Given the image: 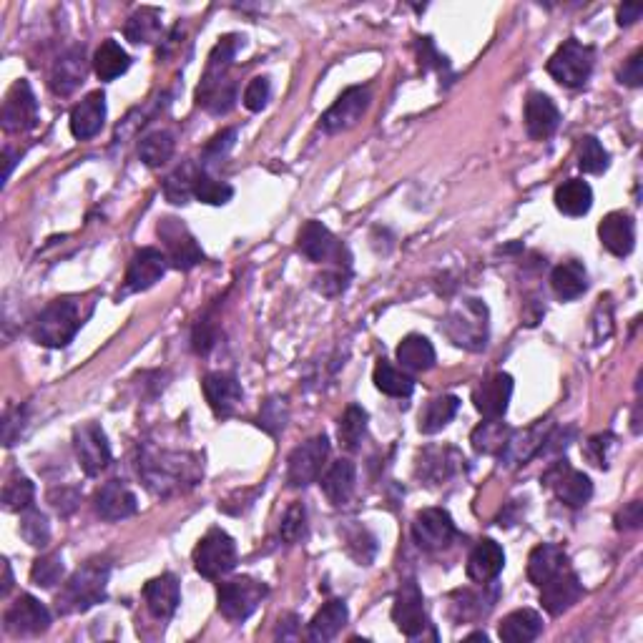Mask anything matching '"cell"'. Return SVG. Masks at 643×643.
I'll use <instances>...</instances> for the list:
<instances>
[{"mask_svg": "<svg viewBox=\"0 0 643 643\" xmlns=\"http://www.w3.org/2000/svg\"><path fill=\"white\" fill-rule=\"evenodd\" d=\"M598 237L613 257H628L636 244V224L623 211H613L598 224Z\"/></svg>", "mask_w": 643, "mask_h": 643, "instance_id": "25", "label": "cell"}, {"mask_svg": "<svg viewBox=\"0 0 643 643\" xmlns=\"http://www.w3.org/2000/svg\"><path fill=\"white\" fill-rule=\"evenodd\" d=\"M372 380H375L377 390L387 397H400L402 400V397H410L412 390H415V382H412V377L407 375L402 367L390 365L387 360L377 362Z\"/></svg>", "mask_w": 643, "mask_h": 643, "instance_id": "40", "label": "cell"}, {"mask_svg": "<svg viewBox=\"0 0 643 643\" xmlns=\"http://www.w3.org/2000/svg\"><path fill=\"white\" fill-rule=\"evenodd\" d=\"M583 596V583L578 581L571 568H563L561 573L541 586V603L551 616H561L568 608L576 606L578 598Z\"/></svg>", "mask_w": 643, "mask_h": 643, "instance_id": "19", "label": "cell"}, {"mask_svg": "<svg viewBox=\"0 0 643 643\" xmlns=\"http://www.w3.org/2000/svg\"><path fill=\"white\" fill-rule=\"evenodd\" d=\"M111 563L106 558H91L83 563L71 578L66 588L58 593V611L61 613H83L101 603L109 588Z\"/></svg>", "mask_w": 643, "mask_h": 643, "instance_id": "2", "label": "cell"}, {"mask_svg": "<svg viewBox=\"0 0 643 643\" xmlns=\"http://www.w3.org/2000/svg\"><path fill=\"white\" fill-rule=\"evenodd\" d=\"M568 568V556L558 543H541L530 551L528 558V581L541 588L543 583L551 581L556 573Z\"/></svg>", "mask_w": 643, "mask_h": 643, "instance_id": "30", "label": "cell"}, {"mask_svg": "<svg viewBox=\"0 0 643 643\" xmlns=\"http://www.w3.org/2000/svg\"><path fill=\"white\" fill-rule=\"evenodd\" d=\"M641 13H643V8L641 6H636V3H623L621 8H618V26H633V23L638 21V18H641Z\"/></svg>", "mask_w": 643, "mask_h": 643, "instance_id": "62", "label": "cell"}, {"mask_svg": "<svg viewBox=\"0 0 643 643\" xmlns=\"http://www.w3.org/2000/svg\"><path fill=\"white\" fill-rule=\"evenodd\" d=\"M546 485L556 493V498L561 503H566L568 508H583V505L591 500L593 495V483L586 473L571 468V465L563 460V463H556L546 473Z\"/></svg>", "mask_w": 643, "mask_h": 643, "instance_id": "15", "label": "cell"}, {"mask_svg": "<svg viewBox=\"0 0 643 643\" xmlns=\"http://www.w3.org/2000/svg\"><path fill=\"white\" fill-rule=\"evenodd\" d=\"M83 319H86V314L81 309V299H56L36 317V322L31 325V337L38 345L61 350L78 335V330L83 327Z\"/></svg>", "mask_w": 643, "mask_h": 643, "instance_id": "3", "label": "cell"}, {"mask_svg": "<svg viewBox=\"0 0 643 643\" xmlns=\"http://www.w3.org/2000/svg\"><path fill=\"white\" fill-rule=\"evenodd\" d=\"M264 596H267V586H264L262 581H257V578H232V581L219 586V611H222V616L227 618V621L242 623L257 611V606L264 601Z\"/></svg>", "mask_w": 643, "mask_h": 643, "instance_id": "7", "label": "cell"}, {"mask_svg": "<svg viewBox=\"0 0 643 643\" xmlns=\"http://www.w3.org/2000/svg\"><path fill=\"white\" fill-rule=\"evenodd\" d=\"M234 141H237V129L222 131V134H217L214 139L209 141V144H206L204 156H206V159H224V156H227L229 151H232Z\"/></svg>", "mask_w": 643, "mask_h": 643, "instance_id": "57", "label": "cell"}, {"mask_svg": "<svg viewBox=\"0 0 643 643\" xmlns=\"http://www.w3.org/2000/svg\"><path fill=\"white\" fill-rule=\"evenodd\" d=\"M551 287L558 299L571 302L578 299L588 289V272L581 262H563L553 269Z\"/></svg>", "mask_w": 643, "mask_h": 643, "instance_id": "37", "label": "cell"}, {"mask_svg": "<svg viewBox=\"0 0 643 643\" xmlns=\"http://www.w3.org/2000/svg\"><path fill=\"white\" fill-rule=\"evenodd\" d=\"M435 347L433 342L422 335H407L397 347V362L405 372H427L435 367Z\"/></svg>", "mask_w": 643, "mask_h": 643, "instance_id": "35", "label": "cell"}, {"mask_svg": "<svg viewBox=\"0 0 643 643\" xmlns=\"http://www.w3.org/2000/svg\"><path fill=\"white\" fill-rule=\"evenodd\" d=\"M510 397H513V377L505 375V372H498V375L483 380L473 392L475 407L488 420L503 417L508 412Z\"/></svg>", "mask_w": 643, "mask_h": 643, "instance_id": "20", "label": "cell"}, {"mask_svg": "<svg viewBox=\"0 0 643 643\" xmlns=\"http://www.w3.org/2000/svg\"><path fill=\"white\" fill-rule=\"evenodd\" d=\"M93 508L103 520L116 523V520L131 518L139 510V500H136L134 490L129 485L119 483V480H109L93 498Z\"/></svg>", "mask_w": 643, "mask_h": 643, "instance_id": "21", "label": "cell"}, {"mask_svg": "<svg viewBox=\"0 0 643 643\" xmlns=\"http://www.w3.org/2000/svg\"><path fill=\"white\" fill-rule=\"evenodd\" d=\"M618 78H621V83H626V86H633V88L641 86L643 83V51L641 48H638V51L633 53L626 63H623Z\"/></svg>", "mask_w": 643, "mask_h": 643, "instance_id": "58", "label": "cell"}, {"mask_svg": "<svg viewBox=\"0 0 643 643\" xmlns=\"http://www.w3.org/2000/svg\"><path fill=\"white\" fill-rule=\"evenodd\" d=\"M347 279H350V267L335 264V267L327 269V272H322L314 279V287H317V292L325 294V297H337V294H342L347 289Z\"/></svg>", "mask_w": 643, "mask_h": 643, "instance_id": "52", "label": "cell"}, {"mask_svg": "<svg viewBox=\"0 0 643 643\" xmlns=\"http://www.w3.org/2000/svg\"><path fill=\"white\" fill-rule=\"evenodd\" d=\"M392 621L407 638L422 636V631L427 628L425 601H422L420 586L412 578L402 583L400 591H397L395 603H392Z\"/></svg>", "mask_w": 643, "mask_h": 643, "instance_id": "16", "label": "cell"}, {"mask_svg": "<svg viewBox=\"0 0 643 643\" xmlns=\"http://www.w3.org/2000/svg\"><path fill=\"white\" fill-rule=\"evenodd\" d=\"M357 483V468L352 460H337L330 465L325 475H322V490H325L327 500L332 505H345L355 493Z\"/></svg>", "mask_w": 643, "mask_h": 643, "instance_id": "33", "label": "cell"}, {"mask_svg": "<svg viewBox=\"0 0 643 643\" xmlns=\"http://www.w3.org/2000/svg\"><path fill=\"white\" fill-rule=\"evenodd\" d=\"M546 427H543V422H535L533 427H528V430H523V433H513L510 435L508 445H505V450L500 453V460H503L505 465H510V468H515V465H525L528 463L533 455L543 453V448H546Z\"/></svg>", "mask_w": 643, "mask_h": 643, "instance_id": "29", "label": "cell"}, {"mask_svg": "<svg viewBox=\"0 0 643 643\" xmlns=\"http://www.w3.org/2000/svg\"><path fill=\"white\" fill-rule=\"evenodd\" d=\"M367 410H362L360 405H350L345 410V415L340 417V443L345 445L347 450L360 448L362 438L367 433Z\"/></svg>", "mask_w": 643, "mask_h": 643, "instance_id": "44", "label": "cell"}, {"mask_svg": "<svg viewBox=\"0 0 643 643\" xmlns=\"http://www.w3.org/2000/svg\"><path fill=\"white\" fill-rule=\"evenodd\" d=\"M503 566H505V553L503 548H500V543L485 538V541H480L478 546L473 548V553H470L468 578L473 583L485 586V583H493L495 578L500 576Z\"/></svg>", "mask_w": 643, "mask_h": 643, "instance_id": "28", "label": "cell"}, {"mask_svg": "<svg viewBox=\"0 0 643 643\" xmlns=\"http://www.w3.org/2000/svg\"><path fill=\"white\" fill-rule=\"evenodd\" d=\"M201 387H204L206 402H209V407L219 417L232 415L239 402H242V385L229 372H209L204 377V382H201Z\"/></svg>", "mask_w": 643, "mask_h": 643, "instance_id": "23", "label": "cell"}, {"mask_svg": "<svg viewBox=\"0 0 643 643\" xmlns=\"http://www.w3.org/2000/svg\"><path fill=\"white\" fill-rule=\"evenodd\" d=\"M543 618L533 608H518L500 621L498 636L505 643H530L541 636Z\"/></svg>", "mask_w": 643, "mask_h": 643, "instance_id": "31", "label": "cell"}, {"mask_svg": "<svg viewBox=\"0 0 643 643\" xmlns=\"http://www.w3.org/2000/svg\"><path fill=\"white\" fill-rule=\"evenodd\" d=\"M191 340H194V350L199 352V355H206L211 347L217 345V327H214V322H209V319L199 322Z\"/></svg>", "mask_w": 643, "mask_h": 643, "instance_id": "59", "label": "cell"}, {"mask_svg": "<svg viewBox=\"0 0 643 643\" xmlns=\"http://www.w3.org/2000/svg\"><path fill=\"white\" fill-rule=\"evenodd\" d=\"M269 96H272V83H269L267 76H257L244 88V106L257 114V111H262L267 106Z\"/></svg>", "mask_w": 643, "mask_h": 643, "instance_id": "53", "label": "cell"}, {"mask_svg": "<svg viewBox=\"0 0 643 643\" xmlns=\"http://www.w3.org/2000/svg\"><path fill=\"white\" fill-rule=\"evenodd\" d=\"M458 407H460V400L455 395H443L427 402V407L420 415V433L425 435L440 433V430L453 420Z\"/></svg>", "mask_w": 643, "mask_h": 643, "instance_id": "41", "label": "cell"}, {"mask_svg": "<svg viewBox=\"0 0 643 643\" xmlns=\"http://www.w3.org/2000/svg\"><path fill=\"white\" fill-rule=\"evenodd\" d=\"M455 523L453 515L443 508H427L417 513L415 523H412V541L422 551H443L450 546L455 538Z\"/></svg>", "mask_w": 643, "mask_h": 643, "instance_id": "12", "label": "cell"}, {"mask_svg": "<svg viewBox=\"0 0 643 643\" xmlns=\"http://www.w3.org/2000/svg\"><path fill=\"white\" fill-rule=\"evenodd\" d=\"M194 196L209 206H224L232 201L234 189L229 184H224V181L211 179L209 174L199 171V176L194 181Z\"/></svg>", "mask_w": 643, "mask_h": 643, "instance_id": "49", "label": "cell"}, {"mask_svg": "<svg viewBox=\"0 0 643 643\" xmlns=\"http://www.w3.org/2000/svg\"><path fill=\"white\" fill-rule=\"evenodd\" d=\"M124 33L131 43H156L161 38V11L141 8L129 18Z\"/></svg>", "mask_w": 643, "mask_h": 643, "instance_id": "42", "label": "cell"}, {"mask_svg": "<svg viewBox=\"0 0 643 643\" xmlns=\"http://www.w3.org/2000/svg\"><path fill=\"white\" fill-rule=\"evenodd\" d=\"M174 149V136L169 131H154L139 144V156L146 166L156 169V166H164L174 156Z\"/></svg>", "mask_w": 643, "mask_h": 643, "instance_id": "43", "label": "cell"}, {"mask_svg": "<svg viewBox=\"0 0 643 643\" xmlns=\"http://www.w3.org/2000/svg\"><path fill=\"white\" fill-rule=\"evenodd\" d=\"M443 332L450 342L463 350L480 352L488 345V307L480 299H465L458 307L450 309L443 319Z\"/></svg>", "mask_w": 643, "mask_h": 643, "instance_id": "4", "label": "cell"}, {"mask_svg": "<svg viewBox=\"0 0 643 643\" xmlns=\"http://www.w3.org/2000/svg\"><path fill=\"white\" fill-rule=\"evenodd\" d=\"M21 535L23 541L33 548H46L51 543V525L48 518L36 508L23 510L21 515Z\"/></svg>", "mask_w": 643, "mask_h": 643, "instance_id": "47", "label": "cell"}, {"mask_svg": "<svg viewBox=\"0 0 643 643\" xmlns=\"http://www.w3.org/2000/svg\"><path fill=\"white\" fill-rule=\"evenodd\" d=\"M73 450H76L78 465L86 475H98L101 470L109 468L111 463V448L109 438L96 422H86V425L76 427L73 433Z\"/></svg>", "mask_w": 643, "mask_h": 643, "instance_id": "11", "label": "cell"}, {"mask_svg": "<svg viewBox=\"0 0 643 643\" xmlns=\"http://www.w3.org/2000/svg\"><path fill=\"white\" fill-rule=\"evenodd\" d=\"M367 106H370V91L365 86H352L332 103L330 109L322 114L319 126L325 134H340V131L352 129L362 121Z\"/></svg>", "mask_w": 643, "mask_h": 643, "instance_id": "10", "label": "cell"}, {"mask_svg": "<svg viewBox=\"0 0 643 643\" xmlns=\"http://www.w3.org/2000/svg\"><path fill=\"white\" fill-rule=\"evenodd\" d=\"M608 159L611 156H608V151L603 149V144L596 136L581 139V144H578V169L583 174H603L608 169Z\"/></svg>", "mask_w": 643, "mask_h": 643, "instance_id": "48", "label": "cell"}, {"mask_svg": "<svg viewBox=\"0 0 643 643\" xmlns=\"http://www.w3.org/2000/svg\"><path fill=\"white\" fill-rule=\"evenodd\" d=\"M593 63H596V51H593L591 46H586V43L571 38V41L563 43L551 56V61H548V73H551L561 86L578 88L591 78Z\"/></svg>", "mask_w": 643, "mask_h": 643, "instance_id": "6", "label": "cell"}, {"mask_svg": "<svg viewBox=\"0 0 643 643\" xmlns=\"http://www.w3.org/2000/svg\"><path fill=\"white\" fill-rule=\"evenodd\" d=\"M106 124V96L101 91L88 93L71 111V134L76 139L88 141Z\"/></svg>", "mask_w": 643, "mask_h": 643, "instance_id": "26", "label": "cell"}, {"mask_svg": "<svg viewBox=\"0 0 643 643\" xmlns=\"http://www.w3.org/2000/svg\"><path fill=\"white\" fill-rule=\"evenodd\" d=\"M166 267H169V257L166 252L154 247H144L134 254L129 264V272H126V287L131 292H144V289H151L161 277L166 274Z\"/></svg>", "mask_w": 643, "mask_h": 643, "instance_id": "18", "label": "cell"}, {"mask_svg": "<svg viewBox=\"0 0 643 643\" xmlns=\"http://www.w3.org/2000/svg\"><path fill=\"white\" fill-rule=\"evenodd\" d=\"M88 63L83 48H71V51L63 53L56 63H53L51 71V88L58 96H71L83 81H86Z\"/></svg>", "mask_w": 643, "mask_h": 643, "instance_id": "27", "label": "cell"}, {"mask_svg": "<svg viewBox=\"0 0 643 643\" xmlns=\"http://www.w3.org/2000/svg\"><path fill=\"white\" fill-rule=\"evenodd\" d=\"M129 66V53H126L119 43L111 41V38L109 41H103L101 46H98L96 56H93V71H96V76L101 78V81H114L121 73L129 71Z\"/></svg>", "mask_w": 643, "mask_h": 643, "instance_id": "39", "label": "cell"}, {"mask_svg": "<svg viewBox=\"0 0 643 643\" xmlns=\"http://www.w3.org/2000/svg\"><path fill=\"white\" fill-rule=\"evenodd\" d=\"M616 450V438L611 433L593 435L586 443V458L591 460L596 468H608V460H611V453Z\"/></svg>", "mask_w": 643, "mask_h": 643, "instance_id": "54", "label": "cell"}, {"mask_svg": "<svg viewBox=\"0 0 643 643\" xmlns=\"http://www.w3.org/2000/svg\"><path fill=\"white\" fill-rule=\"evenodd\" d=\"M510 435H513V430L505 425L503 417H495V420L485 417V422H480L473 430V435H470V443H473L475 453L500 455L505 450V445H508Z\"/></svg>", "mask_w": 643, "mask_h": 643, "instance_id": "38", "label": "cell"}, {"mask_svg": "<svg viewBox=\"0 0 643 643\" xmlns=\"http://www.w3.org/2000/svg\"><path fill=\"white\" fill-rule=\"evenodd\" d=\"M279 533H282V538L287 543H299L307 535V510H304L302 503L289 505L282 518V525H279Z\"/></svg>", "mask_w": 643, "mask_h": 643, "instance_id": "51", "label": "cell"}, {"mask_svg": "<svg viewBox=\"0 0 643 643\" xmlns=\"http://www.w3.org/2000/svg\"><path fill=\"white\" fill-rule=\"evenodd\" d=\"M23 420H26V415H23L21 407H18V410L6 412V420H3V443H6L8 448H11V445L21 438Z\"/></svg>", "mask_w": 643, "mask_h": 643, "instance_id": "61", "label": "cell"}, {"mask_svg": "<svg viewBox=\"0 0 643 643\" xmlns=\"http://www.w3.org/2000/svg\"><path fill=\"white\" fill-rule=\"evenodd\" d=\"M63 578V558L61 553H48L41 556L31 568V581L41 588H53Z\"/></svg>", "mask_w": 643, "mask_h": 643, "instance_id": "50", "label": "cell"}, {"mask_svg": "<svg viewBox=\"0 0 643 643\" xmlns=\"http://www.w3.org/2000/svg\"><path fill=\"white\" fill-rule=\"evenodd\" d=\"M350 611H347L345 601H327L325 606L314 613V618L307 626L309 641L314 643H327L345 628Z\"/></svg>", "mask_w": 643, "mask_h": 643, "instance_id": "32", "label": "cell"}, {"mask_svg": "<svg viewBox=\"0 0 643 643\" xmlns=\"http://www.w3.org/2000/svg\"><path fill=\"white\" fill-rule=\"evenodd\" d=\"M159 237L164 239L166 244V257H169V264L174 269H181V272H189L196 264L204 259V252L196 244L194 234L186 229V224H181L179 219H164L159 224Z\"/></svg>", "mask_w": 643, "mask_h": 643, "instance_id": "14", "label": "cell"}, {"mask_svg": "<svg viewBox=\"0 0 643 643\" xmlns=\"http://www.w3.org/2000/svg\"><path fill=\"white\" fill-rule=\"evenodd\" d=\"M194 568L204 578H222L237 568V543L222 528H211L194 548Z\"/></svg>", "mask_w": 643, "mask_h": 643, "instance_id": "5", "label": "cell"}, {"mask_svg": "<svg viewBox=\"0 0 643 643\" xmlns=\"http://www.w3.org/2000/svg\"><path fill=\"white\" fill-rule=\"evenodd\" d=\"M284 420H287V405L284 400H269L264 405L262 415H259V427H264L267 433H279L284 427Z\"/></svg>", "mask_w": 643, "mask_h": 643, "instance_id": "55", "label": "cell"}, {"mask_svg": "<svg viewBox=\"0 0 643 643\" xmlns=\"http://www.w3.org/2000/svg\"><path fill=\"white\" fill-rule=\"evenodd\" d=\"M465 460L460 458L455 450L450 448H430L422 453L420 463H417V475L420 478H425L427 483H443V480H448L450 475L455 473V470L463 465Z\"/></svg>", "mask_w": 643, "mask_h": 643, "instance_id": "34", "label": "cell"}, {"mask_svg": "<svg viewBox=\"0 0 643 643\" xmlns=\"http://www.w3.org/2000/svg\"><path fill=\"white\" fill-rule=\"evenodd\" d=\"M327 458H330V440H327V435L309 438L307 443H302L289 455L287 483L292 488H307V485H312L322 475Z\"/></svg>", "mask_w": 643, "mask_h": 643, "instance_id": "8", "label": "cell"}, {"mask_svg": "<svg viewBox=\"0 0 643 643\" xmlns=\"http://www.w3.org/2000/svg\"><path fill=\"white\" fill-rule=\"evenodd\" d=\"M141 478L146 480V488L156 495H174L181 490H189L199 483L201 460L189 453H169V450H154L144 453L139 463Z\"/></svg>", "mask_w": 643, "mask_h": 643, "instance_id": "1", "label": "cell"}, {"mask_svg": "<svg viewBox=\"0 0 643 643\" xmlns=\"http://www.w3.org/2000/svg\"><path fill=\"white\" fill-rule=\"evenodd\" d=\"M299 252L309 259V262H330L340 264V267H350V254H347L345 244L330 232L322 222H307L299 232Z\"/></svg>", "mask_w": 643, "mask_h": 643, "instance_id": "9", "label": "cell"}, {"mask_svg": "<svg viewBox=\"0 0 643 643\" xmlns=\"http://www.w3.org/2000/svg\"><path fill=\"white\" fill-rule=\"evenodd\" d=\"M199 176V169L194 164H184L166 179L164 194L171 204H186L194 196V181Z\"/></svg>", "mask_w": 643, "mask_h": 643, "instance_id": "46", "label": "cell"}, {"mask_svg": "<svg viewBox=\"0 0 643 643\" xmlns=\"http://www.w3.org/2000/svg\"><path fill=\"white\" fill-rule=\"evenodd\" d=\"M558 124H561V111L551 101V96H546V93H530L528 101H525V129H528L530 139H548V136L556 134Z\"/></svg>", "mask_w": 643, "mask_h": 643, "instance_id": "22", "label": "cell"}, {"mask_svg": "<svg viewBox=\"0 0 643 643\" xmlns=\"http://www.w3.org/2000/svg\"><path fill=\"white\" fill-rule=\"evenodd\" d=\"M33 498H36V488L26 475H13L3 488V508L8 513H23L33 508Z\"/></svg>", "mask_w": 643, "mask_h": 643, "instance_id": "45", "label": "cell"}, {"mask_svg": "<svg viewBox=\"0 0 643 643\" xmlns=\"http://www.w3.org/2000/svg\"><path fill=\"white\" fill-rule=\"evenodd\" d=\"M3 621H6V631L13 633V636H38V633H46L48 626H51V611L38 598L23 593L21 598H16L8 606Z\"/></svg>", "mask_w": 643, "mask_h": 643, "instance_id": "17", "label": "cell"}, {"mask_svg": "<svg viewBox=\"0 0 643 643\" xmlns=\"http://www.w3.org/2000/svg\"><path fill=\"white\" fill-rule=\"evenodd\" d=\"M144 598H146V608L154 618L159 621H166L176 613L181 601V588H179V578L174 573H164L159 578H151L149 583L144 586Z\"/></svg>", "mask_w": 643, "mask_h": 643, "instance_id": "24", "label": "cell"}, {"mask_svg": "<svg viewBox=\"0 0 643 643\" xmlns=\"http://www.w3.org/2000/svg\"><path fill=\"white\" fill-rule=\"evenodd\" d=\"M618 530H638L643 525V503L641 500H633L628 503L621 513L616 515Z\"/></svg>", "mask_w": 643, "mask_h": 643, "instance_id": "60", "label": "cell"}, {"mask_svg": "<svg viewBox=\"0 0 643 643\" xmlns=\"http://www.w3.org/2000/svg\"><path fill=\"white\" fill-rule=\"evenodd\" d=\"M48 503H51L61 515H68L78 508L81 495H78V490L73 488H53L51 493H48Z\"/></svg>", "mask_w": 643, "mask_h": 643, "instance_id": "56", "label": "cell"}, {"mask_svg": "<svg viewBox=\"0 0 643 643\" xmlns=\"http://www.w3.org/2000/svg\"><path fill=\"white\" fill-rule=\"evenodd\" d=\"M13 588V573H11V563L3 561V586H0V596L6 598Z\"/></svg>", "mask_w": 643, "mask_h": 643, "instance_id": "63", "label": "cell"}, {"mask_svg": "<svg viewBox=\"0 0 643 643\" xmlns=\"http://www.w3.org/2000/svg\"><path fill=\"white\" fill-rule=\"evenodd\" d=\"M593 206V189L583 179H568L556 189V209L566 217H586Z\"/></svg>", "mask_w": 643, "mask_h": 643, "instance_id": "36", "label": "cell"}, {"mask_svg": "<svg viewBox=\"0 0 643 643\" xmlns=\"http://www.w3.org/2000/svg\"><path fill=\"white\" fill-rule=\"evenodd\" d=\"M3 129L8 134H26V131L36 129L38 124V101L33 93L31 83L18 81L16 86L8 91L6 103H3Z\"/></svg>", "mask_w": 643, "mask_h": 643, "instance_id": "13", "label": "cell"}]
</instances>
